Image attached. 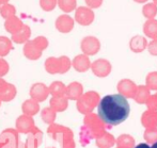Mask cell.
Instances as JSON below:
<instances>
[{
	"label": "cell",
	"mask_w": 157,
	"mask_h": 148,
	"mask_svg": "<svg viewBox=\"0 0 157 148\" xmlns=\"http://www.w3.org/2000/svg\"><path fill=\"white\" fill-rule=\"evenodd\" d=\"M151 148H157V142L155 143V144H153V146H152Z\"/></svg>",
	"instance_id": "obj_6"
},
{
	"label": "cell",
	"mask_w": 157,
	"mask_h": 148,
	"mask_svg": "<svg viewBox=\"0 0 157 148\" xmlns=\"http://www.w3.org/2000/svg\"><path fill=\"white\" fill-rule=\"evenodd\" d=\"M87 1H88V0H87ZM89 2H90V4H92V6H98L99 4L101 3V0H89Z\"/></svg>",
	"instance_id": "obj_3"
},
{
	"label": "cell",
	"mask_w": 157,
	"mask_h": 148,
	"mask_svg": "<svg viewBox=\"0 0 157 148\" xmlns=\"http://www.w3.org/2000/svg\"><path fill=\"white\" fill-rule=\"evenodd\" d=\"M135 1H137V2H145L147 0H135Z\"/></svg>",
	"instance_id": "obj_5"
},
{
	"label": "cell",
	"mask_w": 157,
	"mask_h": 148,
	"mask_svg": "<svg viewBox=\"0 0 157 148\" xmlns=\"http://www.w3.org/2000/svg\"><path fill=\"white\" fill-rule=\"evenodd\" d=\"M98 116L105 124L117 126L128 117L130 108L125 96L120 94L107 95L99 101Z\"/></svg>",
	"instance_id": "obj_1"
},
{
	"label": "cell",
	"mask_w": 157,
	"mask_h": 148,
	"mask_svg": "<svg viewBox=\"0 0 157 148\" xmlns=\"http://www.w3.org/2000/svg\"><path fill=\"white\" fill-rule=\"evenodd\" d=\"M135 148H151L147 144H145V143H142V144H139V145H137Z\"/></svg>",
	"instance_id": "obj_4"
},
{
	"label": "cell",
	"mask_w": 157,
	"mask_h": 148,
	"mask_svg": "<svg viewBox=\"0 0 157 148\" xmlns=\"http://www.w3.org/2000/svg\"><path fill=\"white\" fill-rule=\"evenodd\" d=\"M143 13L147 17H153L157 13V6L154 3H147L143 8Z\"/></svg>",
	"instance_id": "obj_2"
},
{
	"label": "cell",
	"mask_w": 157,
	"mask_h": 148,
	"mask_svg": "<svg viewBox=\"0 0 157 148\" xmlns=\"http://www.w3.org/2000/svg\"><path fill=\"white\" fill-rule=\"evenodd\" d=\"M154 2H155V3L157 4V0H154Z\"/></svg>",
	"instance_id": "obj_7"
}]
</instances>
